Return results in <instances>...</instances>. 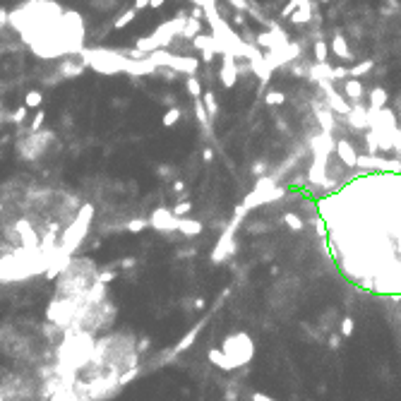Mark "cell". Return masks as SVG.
<instances>
[{
  "mask_svg": "<svg viewBox=\"0 0 401 401\" xmlns=\"http://www.w3.org/2000/svg\"><path fill=\"white\" fill-rule=\"evenodd\" d=\"M233 24H236V27H245V15H243V12H238V10H236V15H233Z\"/></svg>",
  "mask_w": 401,
  "mask_h": 401,
  "instance_id": "cell-31",
  "label": "cell"
},
{
  "mask_svg": "<svg viewBox=\"0 0 401 401\" xmlns=\"http://www.w3.org/2000/svg\"><path fill=\"white\" fill-rule=\"evenodd\" d=\"M149 5H151V8H161V5H164V0H149Z\"/></svg>",
  "mask_w": 401,
  "mask_h": 401,
  "instance_id": "cell-34",
  "label": "cell"
},
{
  "mask_svg": "<svg viewBox=\"0 0 401 401\" xmlns=\"http://www.w3.org/2000/svg\"><path fill=\"white\" fill-rule=\"evenodd\" d=\"M344 94H346V99H348V103H351V106H355V103H363V99H365L363 82L358 77H348L346 82H344Z\"/></svg>",
  "mask_w": 401,
  "mask_h": 401,
  "instance_id": "cell-14",
  "label": "cell"
},
{
  "mask_svg": "<svg viewBox=\"0 0 401 401\" xmlns=\"http://www.w3.org/2000/svg\"><path fill=\"white\" fill-rule=\"evenodd\" d=\"M283 224L291 228V231H303V219H300L298 214H293V212L283 214Z\"/></svg>",
  "mask_w": 401,
  "mask_h": 401,
  "instance_id": "cell-23",
  "label": "cell"
},
{
  "mask_svg": "<svg viewBox=\"0 0 401 401\" xmlns=\"http://www.w3.org/2000/svg\"><path fill=\"white\" fill-rule=\"evenodd\" d=\"M331 68L329 63H315L310 70H307V75H310V79L313 82H317V84H322V82H331Z\"/></svg>",
  "mask_w": 401,
  "mask_h": 401,
  "instance_id": "cell-17",
  "label": "cell"
},
{
  "mask_svg": "<svg viewBox=\"0 0 401 401\" xmlns=\"http://www.w3.org/2000/svg\"><path fill=\"white\" fill-rule=\"evenodd\" d=\"M334 154H337L341 161H344V166H348V168H355V161H358V151H355V147L351 144L348 140H337V147H334Z\"/></svg>",
  "mask_w": 401,
  "mask_h": 401,
  "instance_id": "cell-13",
  "label": "cell"
},
{
  "mask_svg": "<svg viewBox=\"0 0 401 401\" xmlns=\"http://www.w3.org/2000/svg\"><path fill=\"white\" fill-rule=\"evenodd\" d=\"M0 401H51L46 375L15 368L0 382Z\"/></svg>",
  "mask_w": 401,
  "mask_h": 401,
  "instance_id": "cell-5",
  "label": "cell"
},
{
  "mask_svg": "<svg viewBox=\"0 0 401 401\" xmlns=\"http://www.w3.org/2000/svg\"><path fill=\"white\" fill-rule=\"evenodd\" d=\"M22 41L43 60H63L84 46V22L79 12L55 0H29L10 15Z\"/></svg>",
  "mask_w": 401,
  "mask_h": 401,
  "instance_id": "cell-4",
  "label": "cell"
},
{
  "mask_svg": "<svg viewBox=\"0 0 401 401\" xmlns=\"http://www.w3.org/2000/svg\"><path fill=\"white\" fill-rule=\"evenodd\" d=\"M199 27H202V19H195V17H190V19H185V27H183V36L185 39H195L197 34H199Z\"/></svg>",
  "mask_w": 401,
  "mask_h": 401,
  "instance_id": "cell-20",
  "label": "cell"
},
{
  "mask_svg": "<svg viewBox=\"0 0 401 401\" xmlns=\"http://www.w3.org/2000/svg\"><path fill=\"white\" fill-rule=\"evenodd\" d=\"M320 89L324 92V103H327V106H329V108L334 110L337 116H344V118H346L348 110L353 108V106H351V103H348L346 99H344V96H341L337 89H334V82H322V84H320Z\"/></svg>",
  "mask_w": 401,
  "mask_h": 401,
  "instance_id": "cell-8",
  "label": "cell"
},
{
  "mask_svg": "<svg viewBox=\"0 0 401 401\" xmlns=\"http://www.w3.org/2000/svg\"><path fill=\"white\" fill-rule=\"evenodd\" d=\"M394 151H396V157L401 159V140L399 137H394Z\"/></svg>",
  "mask_w": 401,
  "mask_h": 401,
  "instance_id": "cell-33",
  "label": "cell"
},
{
  "mask_svg": "<svg viewBox=\"0 0 401 401\" xmlns=\"http://www.w3.org/2000/svg\"><path fill=\"white\" fill-rule=\"evenodd\" d=\"M298 58H300V46L296 41H288L283 48H276V51H264V63H267V68L272 72L293 63V60H298Z\"/></svg>",
  "mask_w": 401,
  "mask_h": 401,
  "instance_id": "cell-6",
  "label": "cell"
},
{
  "mask_svg": "<svg viewBox=\"0 0 401 401\" xmlns=\"http://www.w3.org/2000/svg\"><path fill=\"white\" fill-rule=\"evenodd\" d=\"M355 168L365 171H389V173H401V159H380L375 154H358Z\"/></svg>",
  "mask_w": 401,
  "mask_h": 401,
  "instance_id": "cell-7",
  "label": "cell"
},
{
  "mask_svg": "<svg viewBox=\"0 0 401 401\" xmlns=\"http://www.w3.org/2000/svg\"><path fill=\"white\" fill-rule=\"evenodd\" d=\"M238 75H240V68H238V58L231 53H224V60H221V70H219V79L226 89H233L238 84Z\"/></svg>",
  "mask_w": 401,
  "mask_h": 401,
  "instance_id": "cell-9",
  "label": "cell"
},
{
  "mask_svg": "<svg viewBox=\"0 0 401 401\" xmlns=\"http://www.w3.org/2000/svg\"><path fill=\"white\" fill-rule=\"evenodd\" d=\"M372 68H375V60H372V58H365L361 63H355L353 68H348V77H363V75H368Z\"/></svg>",
  "mask_w": 401,
  "mask_h": 401,
  "instance_id": "cell-19",
  "label": "cell"
},
{
  "mask_svg": "<svg viewBox=\"0 0 401 401\" xmlns=\"http://www.w3.org/2000/svg\"><path fill=\"white\" fill-rule=\"evenodd\" d=\"M331 51L337 58H341L344 63H351L353 60V53H351V48H348V41L344 39V34H337L334 39H331Z\"/></svg>",
  "mask_w": 401,
  "mask_h": 401,
  "instance_id": "cell-16",
  "label": "cell"
},
{
  "mask_svg": "<svg viewBox=\"0 0 401 401\" xmlns=\"http://www.w3.org/2000/svg\"><path fill=\"white\" fill-rule=\"evenodd\" d=\"M346 123L348 127H353V130H370V120H368V108L363 106V103H355L353 108L348 110L346 116Z\"/></svg>",
  "mask_w": 401,
  "mask_h": 401,
  "instance_id": "cell-12",
  "label": "cell"
},
{
  "mask_svg": "<svg viewBox=\"0 0 401 401\" xmlns=\"http://www.w3.org/2000/svg\"><path fill=\"white\" fill-rule=\"evenodd\" d=\"M252 173L257 175V178H262L264 175V161H257V164L252 166Z\"/></svg>",
  "mask_w": 401,
  "mask_h": 401,
  "instance_id": "cell-30",
  "label": "cell"
},
{
  "mask_svg": "<svg viewBox=\"0 0 401 401\" xmlns=\"http://www.w3.org/2000/svg\"><path fill=\"white\" fill-rule=\"evenodd\" d=\"M185 87H188V92H190V96H192V99H202V84H199V79H197V77H192V75H190V77H188V84H185Z\"/></svg>",
  "mask_w": 401,
  "mask_h": 401,
  "instance_id": "cell-25",
  "label": "cell"
},
{
  "mask_svg": "<svg viewBox=\"0 0 401 401\" xmlns=\"http://www.w3.org/2000/svg\"><path fill=\"white\" fill-rule=\"evenodd\" d=\"M87 205L68 190L32 178H12L0 188V238L22 257L53 260L84 236Z\"/></svg>",
  "mask_w": 401,
  "mask_h": 401,
  "instance_id": "cell-1",
  "label": "cell"
},
{
  "mask_svg": "<svg viewBox=\"0 0 401 401\" xmlns=\"http://www.w3.org/2000/svg\"><path fill=\"white\" fill-rule=\"evenodd\" d=\"M178 118H181V110H178V108L166 110V116H164V125H166V127L175 125V123H178Z\"/></svg>",
  "mask_w": 401,
  "mask_h": 401,
  "instance_id": "cell-28",
  "label": "cell"
},
{
  "mask_svg": "<svg viewBox=\"0 0 401 401\" xmlns=\"http://www.w3.org/2000/svg\"><path fill=\"white\" fill-rule=\"evenodd\" d=\"M202 159H205V161H212V159H214V149H212V147L202 149Z\"/></svg>",
  "mask_w": 401,
  "mask_h": 401,
  "instance_id": "cell-32",
  "label": "cell"
},
{
  "mask_svg": "<svg viewBox=\"0 0 401 401\" xmlns=\"http://www.w3.org/2000/svg\"><path fill=\"white\" fill-rule=\"evenodd\" d=\"M315 3H322V5H327V3H329V0H315Z\"/></svg>",
  "mask_w": 401,
  "mask_h": 401,
  "instance_id": "cell-35",
  "label": "cell"
},
{
  "mask_svg": "<svg viewBox=\"0 0 401 401\" xmlns=\"http://www.w3.org/2000/svg\"><path fill=\"white\" fill-rule=\"evenodd\" d=\"M310 147H313L317 159H329V154L334 151V147H337V140H334L329 132L315 135L313 140H310Z\"/></svg>",
  "mask_w": 401,
  "mask_h": 401,
  "instance_id": "cell-10",
  "label": "cell"
},
{
  "mask_svg": "<svg viewBox=\"0 0 401 401\" xmlns=\"http://www.w3.org/2000/svg\"><path fill=\"white\" fill-rule=\"evenodd\" d=\"M370 108H385L387 101H389V94H387L385 87H375L370 89Z\"/></svg>",
  "mask_w": 401,
  "mask_h": 401,
  "instance_id": "cell-18",
  "label": "cell"
},
{
  "mask_svg": "<svg viewBox=\"0 0 401 401\" xmlns=\"http://www.w3.org/2000/svg\"><path fill=\"white\" fill-rule=\"evenodd\" d=\"M116 307L96 264L89 257H70L55 276L46 322L63 337H101L113 329Z\"/></svg>",
  "mask_w": 401,
  "mask_h": 401,
  "instance_id": "cell-3",
  "label": "cell"
},
{
  "mask_svg": "<svg viewBox=\"0 0 401 401\" xmlns=\"http://www.w3.org/2000/svg\"><path fill=\"white\" fill-rule=\"evenodd\" d=\"M346 79H348V68L339 65V68L331 70V82H346Z\"/></svg>",
  "mask_w": 401,
  "mask_h": 401,
  "instance_id": "cell-27",
  "label": "cell"
},
{
  "mask_svg": "<svg viewBox=\"0 0 401 401\" xmlns=\"http://www.w3.org/2000/svg\"><path fill=\"white\" fill-rule=\"evenodd\" d=\"M202 103H205L209 118H214V116L219 113V103H216V94H214V92H205V94H202Z\"/></svg>",
  "mask_w": 401,
  "mask_h": 401,
  "instance_id": "cell-21",
  "label": "cell"
},
{
  "mask_svg": "<svg viewBox=\"0 0 401 401\" xmlns=\"http://www.w3.org/2000/svg\"><path fill=\"white\" fill-rule=\"evenodd\" d=\"M365 142H368V154H377L380 151V144H377V135H375V130H365Z\"/></svg>",
  "mask_w": 401,
  "mask_h": 401,
  "instance_id": "cell-26",
  "label": "cell"
},
{
  "mask_svg": "<svg viewBox=\"0 0 401 401\" xmlns=\"http://www.w3.org/2000/svg\"><path fill=\"white\" fill-rule=\"evenodd\" d=\"M264 101H267V106H281V103H286V94L283 92H267L264 94Z\"/></svg>",
  "mask_w": 401,
  "mask_h": 401,
  "instance_id": "cell-24",
  "label": "cell"
},
{
  "mask_svg": "<svg viewBox=\"0 0 401 401\" xmlns=\"http://www.w3.org/2000/svg\"><path fill=\"white\" fill-rule=\"evenodd\" d=\"M279 3H286V0H279Z\"/></svg>",
  "mask_w": 401,
  "mask_h": 401,
  "instance_id": "cell-37",
  "label": "cell"
},
{
  "mask_svg": "<svg viewBox=\"0 0 401 401\" xmlns=\"http://www.w3.org/2000/svg\"><path fill=\"white\" fill-rule=\"evenodd\" d=\"M315 108V118H317V123H320V127H322V132H334V127H337V118H334V110L327 106V103H313Z\"/></svg>",
  "mask_w": 401,
  "mask_h": 401,
  "instance_id": "cell-11",
  "label": "cell"
},
{
  "mask_svg": "<svg viewBox=\"0 0 401 401\" xmlns=\"http://www.w3.org/2000/svg\"><path fill=\"white\" fill-rule=\"evenodd\" d=\"M396 137H399V140H401V127H399V130H396Z\"/></svg>",
  "mask_w": 401,
  "mask_h": 401,
  "instance_id": "cell-36",
  "label": "cell"
},
{
  "mask_svg": "<svg viewBox=\"0 0 401 401\" xmlns=\"http://www.w3.org/2000/svg\"><path fill=\"white\" fill-rule=\"evenodd\" d=\"M228 3H231L238 12H248V10H250V0H228Z\"/></svg>",
  "mask_w": 401,
  "mask_h": 401,
  "instance_id": "cell-29",
  "label": "cell"
},
{
  "mask_svg": "<svg viewBox=\"0 0 401 401\" xmlns=\"http://www.w3.org/2000/svg\"><path fill=\"white\" fill-rule=\"evenodd\" d=\"M315 15V0H305V3H300L298 8L293 10V15L288 17L293 24H307L313 19Z\"/></svg>",
  "mask_w": 401,
  "mask_h": 401,
  "instance_id": "cell-15",
  "label": "cell"
},
{
  "mask_svg": "<svg viewBox=\"0 0 401 401\" xmlns=\"http://www.w3.org/2000/svg\"><path fill=\"white\" fill-rule=\"evenodd\" d=\"M329 46L324 43V39H317L315 41V63H327L329 58Z\"/></svg>",
  "mask_w": 401,
  "mask_h": 401,
  "instance_id": "cell-22",
  "label": "cell"
},
{
  "mask_svg": "<svg viewBox=\"0 0 401 401\" xmlns=\"http://www.w3.org/2000/svg\"><path fill=\"white\" fill-rule=\"evenodd\" d=\"M140 346L127 331L63 337L46 372L51 401H106L132 380Z\"/></svg>",
  "mask_w": 401,
  "mask_h": 401,
  "instance_id": "cell-2",
  "label": "cell"
}]
</instances>
